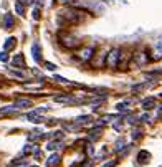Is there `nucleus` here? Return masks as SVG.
I'll list each match as a JSON object with an SVG mask.
<instances>
[{"mask_svg":"<svg viewBox=\"0 0 162 167\" xmlns=\"http://www.w3.org/2000/svg\"><path fill=\"white\" fill-rule=\"evenodd\" d=\"M0 61H8V55H7L5 51L0 53Z\"/></svg>","mask_w":162,"mask_h":167,"instance_id":"obj_21","label":"nucleus"},{"mask_svg":"<svg viewBox=\"0 0 162 167\" xmlns=\"http://www.w3.org/2000/svg\"><path fill=\"white\" fill-rule=\"evenodd\" d=\"M128 108H129L128 103H119V104H118V109H119V111H128Z\"/></svg>","mask_w":162,"mask_h":167,"instance_id":"obj_18","label":"nucleus"},{"mask_svg":"<svg viewBox=\"0 0 162 167\" xmlns=\"http://www.w3.org/2000/svg\"><path fill=\"white\" fill-rule=\"evenodd\" d=\"M154 106H156V99L154 98H149V99H146V101H142V108L144 109H152Z\"/></svg>","mask_w":162,"mask_h":167,"instance_id":"obj_12","label":"nucleus"},{"mask_svg":"<svg viewBox=\"0 0 162 167\" xmlns=\"http://www.w3.org/2000/svg\"><path fill=\"white\" fill-rule=\"evenodd\" d=\"M15 45H17L15 38L10 37V38H7V41H5V45H3V48H5V50H12V48H15Z\"/></svg>","mask_w":162,"mask_h":167,"instance_id":"obj_13","label":"nucleus"},{"mask_svg":"<svg viewBox=\"0 0 162 167\" xmlns=\"http://www.w3.org/2000/svg\"><path fill=\"white\" fill-rule=\"evenodd\" d=\"M55 101L56 103H66V104H68V103H75L76 99L68 94V96H58V98H55Z\"/></svg>","mask_w":162,"mask_h":167,"instance_id":"obj_10","label":"nucleus"},{"mask_svg":"<svg viewBox=\"0 0 162 167\" xmlns=\"http://www.w3.org/2000/svg\"><path fill=\"white\" fill-rule=\"evenodd\" d=\"M93 51H94V48H84V50H81V53H79L81 60H83V61H88V60L93 56Z\"/></svg>","mask_w":162,"mask_h":167,"instance_id":"obj_4","label":"nucleus"},{"mask_svg":"<svg viewBox=\"0 0 162 167\" xmlns=\"http://www.w3.org/2000/svg\"><path fill=\"white\" fill-rule=\"evenodd\" d=\"M122 147H124V141H118V142H116V151H119V149H122Z\"/></svg>","mask_w":162,"mask_h":167,"instance_id":"obj_20","label":"nucleus"},{"mask_svg":"<svg viewBox=\"0 0 162 167\" xmlns=\"http://www.w3.org/2000/svg\"><path fill=\"white\" fill-rule=\"evenodd\" d=\"M12 65L15 66V68H25V60H23V55H17L15 58H13Z\"/></svg>","mask_w":162,"mask_h":167,"instance_id":"obj_3","label":"nucleus"},{"mask_svg":"<svg viewBox=\"0 0 162 167\" xmlns=\"http://www.w3.org/2000/svg\"><path fill=\"white\" fill-rule=\"evenodd\" d=\"M25 2H27V3H31V2H33V0H25Z\"/></svg>","mask_w":162,"mask_h":167,"instance_id":"obj_24","label":"nucleus"},{"mask_svg":"<svg viewBox=\"0 0 162 167\" xmlns=\"http://www.w3.org/2000/svg\"><path fill=\"white\" fill-rule=\"evenodd\" d=\"M58 164H60V156H58V154H53V156H51V157L47 161V165H48V167H55V165H58Z\"/></svg>","mask_w":162,"mask_h":167,"instance_id":"obj_11","label":"nucleus"},{"mask_svg":"<svg viewBox=\"0 0 162 167\" xmlns=\"http://www.w3.org/2000/svg\"><path fill=\"white\" fill-rule=\"evenodd\" d=\"M13 106H15V108H30L31 101H30V99H17Z\"/></svg>","mask_w":162,"mask_h":167,"instance_id":"obj_7","label":"nucleus"},{"mask_svg":"<svg viewBox=\"0 0 162 167\" xmlns=\"http://www.w3.org/2000/svg\"><path fill=\"white\" fill-rule=\"evenodd\" d=\"M47 68H48V70H51V71H53V70L56 68V66L53 65V63H47Z\"/></svg>","mask_w":162,"mask_h":167,"instance_id":"obj_22","label":"nucleus"},{"mask_svg":"<svg viewBox=\"0 0 162 167\" xmlns=\"http://www.w3.org/2000/svg\"><path fill=\"white\" fill-rule=\"evenodd\" d=\"M3 27H5L7 30L13 28V17H12V13H7V15L3 17Z\"/></svg>","mask_w":162,"mask_h":167,"instance_id":"obj_5","label":"nucleus"},{"mask_svg":"<svg viewBox=\"0 0 162 167\" xmlns=\"http://www.w3.org/2000/svg\"><path fill=\"white\" fill-rule=\"evenodd\" d=\"M15 10H17V13H18V15H23V13H25V8H23L22 2H17L15 3Z\"/></svg>","mask_w":162,"mask_h":167,"instance_id":"obj_16","label":"nucleus"},{"mask_svg":"<svg viewBox=\"0 0 162 167\" xmlns=\"http://www.w3.org/2000/svg\"><path fill=\"white\" fill-rule=\"evenodd\" d=\"M25 88H28V90H40L41 86H43V83L41 81H38V83H27V84H23Z\"/></svg>","mask_w":162,"mask_h":167,"instance_id":"obj_14","label":"nucleus"},{"mask_svg":"<svg viewBox=\"0 0 162 167\" xmlns=\"http://www.w3.org/2000/svg\"><path fill=\"white\" fill-rule=\"evenodd\" d=\"M31 53H33V60H35V61L40 63V61H41V56H40V45L35 43L33 47H31Z\"/></svg>","mask_w":162,"mask_h":167,"instance_id":"obj_6","label":"nucleus"},{"mask_svg":"<svg viewBox=\"0 0 162 167\" xmlns=\"http://www.w3.org/2000/svg\"><path fill=\"white\" fill-rule=\"evenodd\" d=\"M27 119H28V121H31V123H41V121H43V118H41V116L38 114V111L30 113V114L27 116Z\"/></svg>","mask_w":162,"mask_h":167,"instance_id":"obj_9","label":"nucleus"},{"mask_svg":"<svg viewBox=\"0 0 162 167\" xmlns=\"http://www.w3.org/2000/svg\"><path fill=\"white\" fill-rule=\"evenodd\" d=\"M91 118L89 116H79V118H76V123L78 124H86V123H89Z\"/></svg>","mask_w":162,"mask_h":167,"instance_id":"obj_15","label":"nucleus"},{"mask_svg":"<svg viewBox=\"0 0 162 167\" xmlns=\"http://www.w3.org/2000/svg\"><path fill=\"white\" fill-rule=\"evenodd\" d=\"M149 157H151V154L146 152V151H141L139 154H137V161H139L141 164H146V162L149 161Z\"/></svg>","mask_w":162,"mask_h":167,"instance_id":"obj_8","label":"nucleus"},{"mask_svg":"<svg viewBox=\"0 0 162 167\" xmlns=\"http://www.w3.org/2000/svg\"><path fill=\"white\" fill-rule=\"evenodd\" d=\"M61 146H63L61 142H50V144H48V146H47V147H48V149H50V151H55V149H58V147H61Z\"/></svg>","mask_w":162,"mask_h":167,"instance_id":"obj_17","label":"nucleus"},{"mask_svg":"<svg viewBox=\"0 0 162 167\" xmlns=\"http://www.w3.org/2000/svg\"><path fill=\"white\" fill-rule=\"evenodd\" d=\"M33 151H35V147H33L31 144H28L27 147L23 149V154H30V152H33Z\"/></svg>","mask_w":162,"mask_h":167,"instance_id":"obj_19","label":"nucleus"},{"mask_svg":"<svg viewBox=\"0 0 162 167\" xmlns=\"http://www.w3.org/2000/svg\"><path fill=\"white\" fill-rule=\"evenodd\" d=\"M141 119H142V121H149L151 118H149V114H144V116H142V118H141Z\"/></svg>","mask_w":162,"mask_h":167,"instance_id":"obj_23","label":"nucleus"},{"mask_svg":"<svg viewBox=\"0 0 162 167\" xmlns=\"http://www.w3.org/2000/svg\"><path fill=\"white\" fill-rule=\"evenodd\" d=\"M60 38H61V43L70 50L79 47V40L76 37H73V35H60Z\"/></svg>","mask_w":162,"mask_h":167,"instance_id":"obj_1","label":"nucleus"},{"mask_svg":"<svg viewBox=\"0 0 162 167\" xmlns=\"http://www.w3.org/2000/svg\"><path fill=\"white\" fill-rule=\"evenodd\" d=\"M119 50L118 48H112L111 51L108 53V58H106V63H108V66H111V68H116L118 66V61H119Z\"/></svg>","mask_w":162,"mask_h":167,"instance_id":"obj_2","label":"nucleus"}]
</instances>
